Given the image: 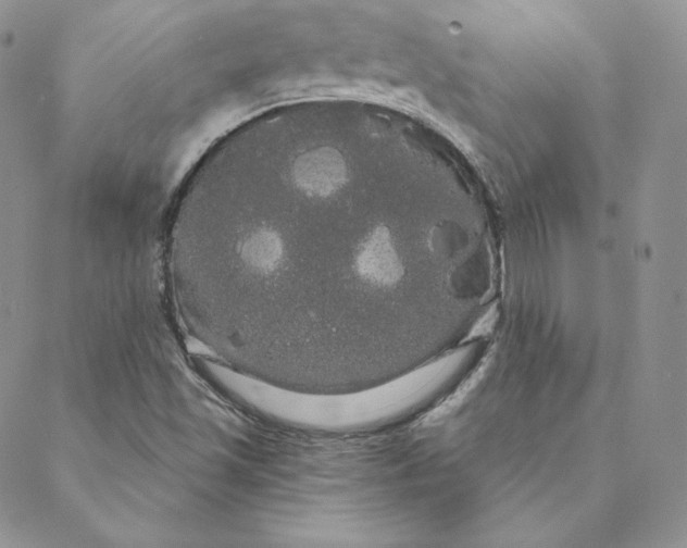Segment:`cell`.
Instances as JSON below:
<instances>
[{
    "label": "cell",
    "mask_w": 687,
    "mask_h": 548,
    "mask_svg": "<svg viewBox=\"0 0 687 548\" xmlns=\"http://www.w3.org/2000/svg\"><path fill=\"white\" fill-rule=\"evenodd\" d=\"M470 364L469 351L457 347L392 379L360 390L314 394L252 381L242 400L265 419L280 424L329 432L360 429L422 408Z\"/></svg>",
    "instance_id": "cell-1"
}]
</instances>
